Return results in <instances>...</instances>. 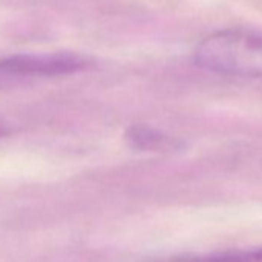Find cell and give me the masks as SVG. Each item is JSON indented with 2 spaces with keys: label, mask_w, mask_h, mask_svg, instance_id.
Segmentation results:
<instances>
[{
  "label": "cell",
  "mask_w": 262,
  "mask_h": 262,
  "mask_svg": "<svg viewBox=\"0 0 262 262\" xmlns=\"http://www.w3.org/2000/svg\"><path fill=\"white\" fill-rule=\"evenodd\" d=\"M88 67L90 59L76 53L16 54L0 59V71L13 76H63Z\"/></svg>",
  "instance_id": "obj_2"
},
{
  "label": "cell",
  "mask_w": 262,
  "mask_h": 262,
  "mask_svg": "<svg viewBox=\"0 0 262 262\" xmlns=\"http://www.w3.org/2000/svg\"><path fill=\"white\" fill-rule=\"evenodd\" d=\"M188 262H262V248L247 250V251H231V253L216 254V256L194 259Z\"/></svg>",
  "instance_id": "obj_4"
},
{
  "label": "cell",
  "mask_w": 262,
  "mask_h": 262,
  "mask_svg": "<svg viewBox=\"0 0 262 262\" xmlns=\"http://www.w3.org/2000/svg\"><path fill=\"white\" fill-rule=\"evenodd\" d=\"M194 60L213 73L262 77V31L253 28L216 31L199 42Z\"/></svg>",
  "instance_id": "obj_1"
},
{
  "label": "cell",
  "mask_w": 262,
  "mask_h": 262,
  "mask_svg": "<svg viewBox=\"0 0 262 262\" xmlns=\"http://www.w3.org/2000/svg\"><path fill=\"white\" fill-rule=\"evenodd\" d=\"M10 135V128H7L5 125H0V138H5Z\"/></svg>",
  "instance_id": "obj_5"
},
{
  "label": "cell",
  "mask_w": 262,
  "mask_h": 262,
  "mask_svg": "<svg viewBox=\"0 0 262 262\" xmlns=\"http://www.w3.org/2000/svg\"><path fill=\"white\" fill-rule=\"evenodd\" d=\"M126 141L136 150L153 153H171L184 147V144L179 139L145 125L129 126L126 129Z\"/></svg>",
  "instance_id": "obj_3"
}]
</instances>
